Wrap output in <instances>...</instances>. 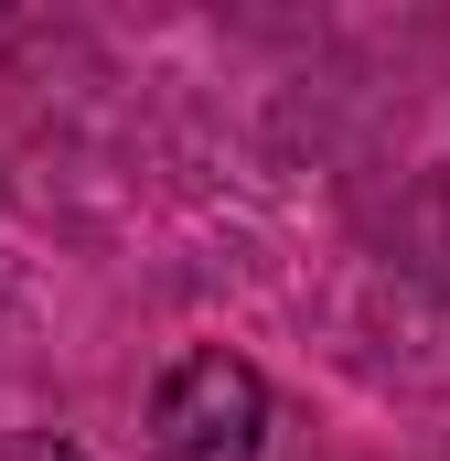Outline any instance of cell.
Masks as SVG:
<instances>
[{
	"label": "cell",
	"mask_w": 450,
	"mask_h": 461,
	"mask_svg": "<svg viewBox=\"0 0 450 461\" xmlns=\"http://www.w3.org/2000/svg\"><path fill=\"white\" fill-rule=\"evenodd\" d=\"M150 440H161V461H257L268 451V375L225 344H194L150 386Z\"/></svg>",
	"instance_id": "1"
},
{
	"label": "cell",
	"mask_w": 450,
	"mask_h": 461,
	"mask_svg": "<svg viewBox=\"0 0 450 461\" xmlns=\"http://www.w3.org/2000/svg\"><path fill=\"white\" fill-rule=\"evenodd\" d=\"M0 461H86V451H76V440H54V429H32V440H11Z\"/></svg>",
	"instance_id": "2"
}]
</instances>
